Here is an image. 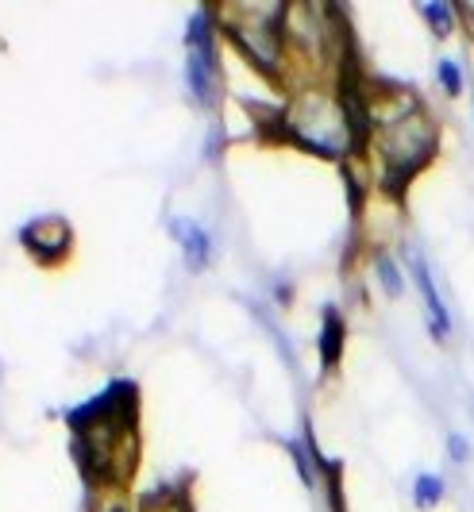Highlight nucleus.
I'll return each instance as SVG.
<instances>
[{"label": "nucleus", "mask_w": 474, "mask_h": 512, "mask_svg": "<svg viewBox=\"0 0 474 512\" xmlns=\"http://www.w3.org/2000/svg\"><path fill=\"white\" fill-rule=\"evenodd\" d=\"M290 455L297 459V470H301V478H305V482L313 486V466H309V459H305V451H301L297 443H290Z\"/></svg>", "instance_id": "13"}, {"label": "nucleus", "mask_w": 474, "mask_h": 512, "mask_svg": "<svg viewBox=\"0 0 474 512\" xmlns=\"http://www.w3.org/2000/svg\"><path fill=\"white\" fill-rule=\"evenodd\" d=\"M463 12H467V16L474 20V0H467V4H463Z\"/></svg>", "instance_id": "14"}, {"label": "nucleus", "mask_w": 474, "mask_h": 512, "mask_svg": "<svg viewBox=\"0 0 474 512\" xmlns=\"http://www.w3.org/2000/svg\"><path fill=\"white\" fill-rule=\"evenodd\" d=\"M421 16L428 20V27L444 39V35H451V24H455V8L451 4H440V0H428V4H421Z\"/></svg>", "instance_id": "9"}, {"label": "nucleus", "mask_w": 474, "mask_h": 512, "mask_svg": "<svg viewBox=\"0 0 474 512\" xmlns=\"http://www.w3.org/2000/svg\"><path fill=\"white\" fill-rule=\"evenodd\" d=\"M378 282L390 297H401V289H405V278H401V270L394 266L390 255H378Z\"/></svg>", "instance_id": "10"}, {"label": "nucleus", "mask_w": 474, "mask_h": 512, "mask_svg": "<svg viewBox=\"0 0 474 512\" xmlns=\"http://www.w3.org/2000/svg\"><path fill=\"white\" fill-rule=\"evenodd\" d=\"M448 455H451V462H467V459H471V443L459 436V432H451V436H448Z\"/></svg>", "instance_id": "12"}, {"label": "nucleus", "mask_w": 474, "mask_h": 512, "mask_svg": "<svg viewBox=\"0 0 474 512\" xmlns=\"http://www.w3.org/2000/svg\"><path fill=\"white\" fill-rule=\"evenodd\" d=\"M20 239H24V247L35 258H43V262H54V258H62L66 251H70V243H74V231H70V224H66L62 216H39V220L24 224Z\"/></svg>", "instance_id": "4"}, {"label": "nucleus", "mask_w": 474, "mask_h": 512, "mask_svg": "<svg viewBox=\"0 0 474 512\" xmlns=\"http://www.w3.org/2000/svg\"><path fill=\"white\" fill-rule=\"evenodd\" d=\"M436 74H440V85L448 89L451 97H459V93H463V70H459V62H451V58H444Z\"/></svg>", "instance_id": "11"}, {"label": "nucleus", "mask_w": 474, "mask_h": 512, "mask_svg": "<svg viewBox=\"0 0 474 512\" xmlns=\"http://www.w3.org/2000/svg\"><path fill=\"white\" fill-rule=\"evenodd\" d=\"M436 151V124L432 116L417 108L409 116H401L397 124L378 131V154H382V166H386V181L401 189L405 181L421 170L424 162Z\"/></svg>", "instance_id": "2"}, {"label": "nucleus", "mask_w": 474, "mask_h": 512, "mask_svg": "<svg viewBox=\"0 0 474 512\" xmlns=\"http://www.w3.org/2000/svg\"><path fill=\"white\" fill-rule=\"evenodd\" d=\"M170 231L178 235V243H182V255H185V266L189 270H205L212 258V243H209V231L201 228V224H193V220H174Z\"/></svg>", "instance_id": "6"}, {"label": "nucleus", "mask_w": 474, "mask_h": 512, "mask_svg": "<svg viewBox=\"0 0 474 512\" xmlns=\"http://www.w3.org/2000/svg\"><path fill=\"white\" fill-rule=\"evenodd\" d=\"M282 128H286L293 143H301L305 151L313 154H324V158H343V154H351L363 143L343 97L320 93V89H305V93H297L286 104Z\"/></svg>", "instance_id": "1"}, {"label": "nucleus", "mask_w": 474, "mask_h": 512, "mask_svg": "<svg viewBox=\"0 0 474 512\" xmlns=\"http://www.w3.org/2000/svg\"><path fill=\"white\" fill-rule=\"evenodd\" d=\"M282 4H232L224 8L228 31L259 70H282Z\"/></svg>", "instance_id": "3"}, {"label": "nucleus", "mask_w": 474, "mask_h": 512, "mask_svg": "<svg viewBox=\"0 0 474 512\" xmlns=\"http://www.w3.org/2000/svg\"><path fill=\"white\" fill-rule=\"evenodd\" d=\"M440 497H444V478H440V474H421V478H417V486H413V501H417V509H436V505H440Z\"/></svg>", "instance_id": "8"}, {"label": "nucleus", "mask_w": 474, "mask_h": 512, "mask_svg": "<svg viewBox=\"0 0 474 512\" xmlns=\"http://www.w3.org/2000/svg\"><path fill=\"white\" fill-rule=\"evenodd\" d=\"M409 262H413V278H417V289H421V297H424L428 328H432V335H436L440 343H448L451 316H448V308H444V297H440V289H436V278H432V270H428V262L421 258V251H413V247H409Z\"/></svg>", "instance_id": "5"}, {"label": "nucleus", "mask_w": 474, "mask_h": 512, "mask_svg": "<svg viewBox=\"0 0 474 512\" xmlns=\"http://www.w3.org/2000/svg\"><path fill=\"white\" fill-rule=\"evenodd\" d=\"M112 512H124V509H112Z\"/></svg>", "instance_id": "15"}, {"label": "nucleus", "mask_w": 474, "mask_h": 512, "mask_svg": "<svg viewBox=\"0 0 474 512\" xmlns=\"http://www.w3.org/2000/svg\"><path fill=\"white\" fill-rule=\"evenodd\" d=\"M340 347H343V320L336 316V308L324 312V328H320V362L332 370L340 362Z\"/></svg>", "instance_id": "7"}]
</instances>
